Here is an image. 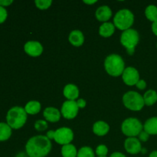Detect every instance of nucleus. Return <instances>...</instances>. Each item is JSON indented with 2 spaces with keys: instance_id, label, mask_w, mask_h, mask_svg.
<instances>
[{
  "instance_id": "nucleus-9",
  "label": "nucleus",
  "mask_w": 157,
  "mask_h": 157,
  "mask_svg": "<svg viewBox=\"0 0 157 157\" xmlns=\"http://www.w3.org/2000/svg\"><path fill=\"white\" fill-rule=\"evenodd\" d=\"M78 107L77 101H66L62 104L61 109V113L65 119L71 120L77 117L78 113Z\"/></svg>"
},
{
  "instance_id": "nucleus-10",
  "label": "nucleus",
  "mask_w": 157,
  "mask_h": 157,
  "mask_svg": "<svg viewBox=\"0 0 157 157\" xmlns=\"http://www.w3.org/2000/svg\"><path fill=\"white\" fill-rule=\"evenodd\" d=\"M124 82L128 86L136 85L140 81V75L138 71L133 67H128L125 68L122 75Z\"/></svg>"
},
{
  "instance_id": "nucleus-32",
  "label": "nucleus",
  "mask_w": 157,
  "mask_h": 157,
  "mask_svg": "<svg viewBox=\"0 0 157 157\" xmlns=\"http://www.w3.org/2000/svg\"><path fill=\"white\" fill-rule=\"evenodd\" d=\"M13 2L12 0H0V6L4 7V6H10Z\"/></svg>"
},
{
  "instance_id": "nucleus-21",
  "label": "nucleus",
  "mask_w": 157,
  "mask_h": 157,
  "mask_svg": "<svg viewBox=\"0 0 157 157\" xmlns=\"http://www.w3.org/2000/svg\"><path fill=\"white\" fill-rule=\"evenodd\" d=\"M12 135V128L6 123H0V141H6Z\"/></svg>"
},
{
  "instance_id": "nucleus-6",
  "label": "nucleus",
  "mask_w": 157,
  "mask_h": 157,
  "mask_svg": "<svg viewBox=\"0 0 157 157\" xmlns=\"http://www.w3.org/2000/svg\"><path fill=\"white\" fill-rule=\"evenodd\" d=\"M123 103L129 110L133 111H139L145 105L144 97L136 91H128L123 97Z\"/></svg>"
},
{
  "instance_id": "nucleus-19",
  "label": "nucleus",
  "mask_w": 157,
  "mask_h": 157,
  "mask_svg": "<svg viewBox=\"0 0 157 157\" xmlns=\"http://www.w3.org/2000/svg\"><path fill=\"white\" fill-rule=\"evenodd\" d=\"M115 31V26L111 22H104L99 29V34L104 38H109L111 36Z\"/></svg>"
},
{
  "instance_id": "nucleus-3",
  "label": "nucleus",
  "mask_w": 157,
  "mask_h": 157,
  "mask_svg": "<svg viewBox=\"0 0 157 157\" xmlns=\"http://www.w3.org/2000/svg\"><path fill=\"white\" fill-rule=\"evenodd\" d=\"M104 67L108 75L113 77H119L125 70V64L120 55L112 54L106 58Z\"/></svg>"
},
{
  "instance_id": "nucleus-31",
  "label": "nucleus",
  "mask_w": 157,
  "mask_h": 157,
  "mask_svg": "<svg viewBox=\"0 0 157 157\" xmlns=\"http://www.w3.org/2000/svg\"><path fill=\"white\" fill-rule=\"evenodd\" d=\"M136 86L138 89H140V90H144V89L147 87V83H146V81H144V80H140V81L136 83Z\"/></svg>"
},
{
  "instance_id": "nucleus-7",
  "label": "nucleus",
  "mask_w": 157,
  "mask_h": 157,
  "mask_svg": "<svg viewBox=\"0 0 157 157\" xmlns=\"http://www.w3.org/2000/svg\"><path fill=\"white\" fill-rule=\"evenodd\" d=\"M142 124L136 118H128L123 122L121 130L125 136L128 137H136L143 131Z\"/></svg>"
},
{
  "instance_id": "nucleus-17",
  "label": "nucleus",
  "mask_w": 157,
  "mask_h": 157,
  "mask_svg": "<svg viewBox=\"0 0 157 157\" xmlns=\"http://www.w3.org/2000/svg\"><path fill=\"white\" fill-rule=\"evenodd\" d=\"M109 130H110V127L104 121H97L93 126V132L94 133V134L99 136L107 135Z\"/></svg>"
},
{
  "instance_id": "nucleus-18",
  "label": "nucleus",
  "mask_w": 157,
  "mask_h": 157,
  "mask_svg": "<svg viewBox=\"0 0 157 157\" xmlns=\"http://www.w3.org/2000/svg\"><path fill=\"white\" fill-rule=\"evenodd\" d=\"M144 130L149 135H157V117L147 120L144 124Z\"/></svg>"
},
{
  "instance_id": "nucleus-16",
  "label": "nucleus",
  "mask_w": 157,
  "mask_h": 157,
  "mask_svg": "<svg viewBox=\"0 0 157 157\" xmlns=\"http://www.w3.org/2000/svg\"><path fill=\"white\" fill-rule=\"evenodd\" d=\"M69 41L72 45L79 47L84 44V37L82 32L79 30H74L69 35Z\"/></svg>"
},
{
  "instance_id": "nucleus-37",
  "label": "nucleus",
  "mask_w": 157,
  "mask_h": 157,
  "mask_svg": "<svg viewBox=\"0 0 157 157\" xmlns=\"http://www.w3.org/2000/svg\"><path fill=\"white\" fill-rule=\"evenodd\" d=\"M84 2L85 3V4L92 5V4H94V3H96L97 1H95V0H94V1H86V0H84Z\"/></svg>"
},
{
  "instance_id": "nucleus-30",
  "label": "nucleus",
  "mask_w": 157,
  "mask_h": 157,
  "mask_svg": "<svg viewBox=\"0 0 157 157\" xmlns=\"http://www.w3.org/2000/svg\"><path fill=\"white\" fill-rule=\"evenodd\" d=\"M138 136H139V140L143 141V142H147V141L149 140L150 135H149L146 131L143 130V131L138 135Z\"/></svg>"
},
{
  "instance_id": "nucleus-24",
  "label": "nucleus",
  "mask_w": 157,
  "mask_h": 157,
  "mask_svg": "<svg viewBox=\"0 0 157 157\" xmlns=\"http://www.w3.org/2000/svg\"><path fill=\"white\" fill-rule=\"evenodd\" d=\"M146 17L150 21L155 22L157 21V6L154 5H150L145 10Z\"/></svg>"
},
{
  "instance_id": "nucleus-27",
  "label": "nucleus",
  "mask_w": 157,
  "mask_h": 157,
  "mask_svg": "<svg viewBox=\"0 0 157 157\" xmlns=\"http://www.w3.org/2000/svg\"><path fill=\"white\" fill-rule=\"evenodd\" d=\"M48 123L47 121H42V120H38L35 123V129L38 131H44L46 129H48Z\"/></svg>"
},
{
  "instance_id": "nucleus-36",
  "label": "nucleus",
  "mask_w": 157,
  "mask_h": 157,
  "mask_svg": "<svg viewBox=\"0 0 157 157\" xmlns=\"http://www.w3.org/2000/svg\"><path fill=\"white\" fill-rule=\"evenodd\" d=\"M152 31L154 33V35L157 36V21L153 22V25H152Z\"/></svg>"
},
{
  "instance_id": "nucleus-39",
  "label": "nucleus",
  "mask_w": 157,
  "mask_h": 157,
  "mask_svg": "<svg viewBox=\"0 0 157 157\" xmlns=\"http://www.w3.org/2000/svg\"><path fill=\"white\" fill-rule=\"evenodd\" d=\"M98 157H107V156H98Z\"/></svg>"
},
{
  "instance_id": "nucleus-8",
  "label": "nucleus",
  "mask_w": 157,
  "mask_h": 157,
  "mask_svg": "<svg viewBox=\"0 0 157 157\" xmlns=\"http://www.w3.org/2000/svg\"><path fill=\"white\" fill-rule=\"evenodd\" d=\"M74 139V133L68 127H61L55 130V141L61 145L70 144Z\"/></svg>"
},
{
  "instance_id": "nucleus-23",
  "label": "nucleus",
  "mask_w": 157,
  "mask_h": 157,
  "mask_svg": "<svg viewBox=\"0 0 157 157\" xmlns=\"http://www.w3.org/2000/svg\"><path fill=\"white\" fill-rule=\"evenodd\" d=\"M61 155L63 157H77L78 151L76 147L72 144H67L61 148Z\"/></svg>"
},
{
  "instance_id": "nucleus-11",
  "label": "nucleus",
  "mask_w": 157,
  "mask_h": 157,
  "mask_svg": "<svg viewBox=\"0 0 157 157\" xmlns=\"http://www.w3.org/2000/svg\"><path fill=\"white\" fill-rule=\"evenodd\" d=\"M24 50L29 56L38 57L42 54L43 47L38 41H29L25 44Z\"/></svg>"
},
{
  "instance_id": "nucleus-25",
  "label": "nucleus",
  "mask_w": 157,
  "mask_h": 157,
  "mask_svg": "<svg viewBox=\"0 0 157 157\" xmlns=\"http://www.w3.org/2000/svg\"><path fill=\"white\" fill-rule=\"evenodd\" d=\"M77 157H94V153L90 147H83L78 152Z\"/></svg>"
},
{
  "instance_id": "nucleus-28",
  "label": "nucleus",
  "mask_w": 157,
  "mask_h": 157,
  "mask_svg": "<svg viewBox=\"0 0 157 157\" xmlns=\"http://www.w3.org/2000/svg\"><path fill=\"white\" fill-rule=\"evenodd\" d=\"M108 153V149L105 145H99L96 149V154L98 156H107Z\"/></svg>"
},
{
  "instance_id": "nucleus-20",
  "label": "nucleus",
  "mask_w": 157,
  "mask_h": 157,
  "mask_svg": "<svg viewBox=\"0 0 157 157\" xmlns=\"http://www.w3.org/2000/svg\"><path fill=\"white\" fill-rule=\"evenodd\" d=\"M25 110L26 113L31 115L37 114L41 110V104L38 101H32L27 103L25 107Z\"/></svg>"
},
{
  "instance_id": "nucleus-2",
  "label": "nucleus",
  "mask_w": 157,
  "mask_h": 157,
  "mask_svg": "<svg viewBox=\"0 0 157 157\" xmlns=\"http://www.w3.org/2000/svg\"><path fill=\"white\" fill-rule=\"evenodd\" d=\"M27 121V113L25 108L21 107H14L8 111L6 121L12 129L18 130L21 128Z\"/></svg>"
},
{
  "instance_id": "nucleus-34",
  "label": "nucleus",
  "mask_w": 157,
  "mask_h": 157,
  "mask_svg": "<svg viewBox=\"0 0 157 157\" xmlns=\"http://www.w3.org/2000/svg\"><path fill=\"white\" fill-rule=\"evenodd\" d=\"M47 137L48 138L49 140H54L55 139V131H54V130H49V131L47 132Z\"/></svg>"
},
{
  "instance_id": "nucleus-40",
  "label": "nucleus",
  "mask_w": 157,
  "mask_h": 157,
  "mask_svg": "<svg viewBox=\"0 0 157 157\" xmlns=\"http://www.w3.org/2000/svg\"><path fill=\"white\" fill-rule=\"evenodd\" d=\"M156 48H157V44H156Z\"/></svg>"
},
{
  "instance_id": "nucleus-35",
  "label": "nucleus",
  "mask_w": 157,
  "mask_h": 157,
  "mask_svg": "<svg viewBox=\"0 0 157 157\" xmlns=\"http://www.w3.org/2000/svg\"><path fill=\"white\" fill-rule=\"evenodd\" d=\"M110 157H127V156H126L124 154H123V153H120V152H115V153H112Z\"/></svg>"
},
{
  "instance_id": "nucleus-4",
  "label": "nucleus",
  "mask_w": 157,
  "mask_h": 157,
  "mask_svg": "<svg viewBox=\"0 0 157 157\" xmlns=\"http://www.w3.org/2000/svg\"><path fill=\"white\" fill-rule=\"evenodd\" d=\"M140 40V35L137 31L130 29L124 31L121 35V43L127 49V53L132 55L135 52V48Z\"/></svg>"
},
{
  "instance_id": "nucleus-15",
  "label": "nucleus",
  "mask_w": 157,
  "mask_h": 157,
  "mask_svg": "<svg viewBox=\"0 0 157 157\" xmlns=\"http://www.w3.org/2000/svg\"><path fill=\"white\" fill-rule=\"evenodd\" d=\"M63 93L68 101H75L79 97V89L75 84H69L64 87Z\"/></svg>"
},
{
  "instance_id": "nucleus-14",
  "label": "nucleus",
  "mask_w": 157,
  "mask_h": 157,
  "mask_svg": "<svg viewBox=\"0 0 157 157\" xmlns=\"http://www.w3.org/2000/svg\"><path fill=\"white\" fill-rule=\"evenodd\" d=\"M95 16L98 21L107 22L112 16V11L107 6H102L97 9Z\"/></svg>"
},
{
  "instance_id": "nucleus-1",
  "label": "nucleus",
  "mask_w": 157,
  "mask_h": 157,
  "mask_svg": "<svg viewBox=\"0 0 157 157\" xmlns=\"http://www.w3.org/2000/svg\"><path fill=\"white\" fill-rule=\"evenodd\" d=\"M52 150V143L46 136L30 138L25 145L26 153L29 157H45Z\"/></svg>"
},
{
  "instance_id": "nucleus-29",
  "label": "nucleus",
  "mask_w": 157,
  "mask_h": 157,
  "mask_svg": "<svg viewBox=\"0 0 157 157\" xmlns=\"http://www.w3.org/2000/svg\"><path fill=\"white\" fill-rule=\"evenodd\" d=\"M7 11L4 7L0 6V24L3 23L7 18Z\"/></svg>"
},
{
  "instance_id": "nucleus-13",
  "label": "nucleus",
  "mask_w": 157,
  "mask_h": 157,
  "mask_svg": "<svg viewBox=\"0 0 157 157\" xmlns=\"http://www.w3.org/2000/svg\"><path fill=\"white\" fill-rule=\"evenodd\" d=\"M43 115H44V117L45 118L46 121L51 123L58 122L61 118V112L57 108L52 107L44 109Z\"/></svg>"
},
{
  "instance_id": "nucleus-38",
  "label": "nucleus",
  "mask_w": 157,
  "mask_h": 157,
  "mask_svg": "<svg viewBox=\"0 0 157 157\" xmlns=\"http://www.w3.org/2000/svg\"><path fill=\"white\" fill-rule=\"evenodd\" d=\"M149 157H157V151H156V150L152 152V153L150 154V156H149Z\"/></svg>"
},
{
  "instance_id": "nucleus-12",
  "label": "nucleus",
  "mask_w": 157,
  "mask_h": 157,
  "mask_svg": "<svg viewBox=\"0 0 157 157\" xmlns=\"http://www.w3.org/2000/svg\"><path fill=\"white\" fill-rule=\"evenodd\" d=\"M126 151L130 154H137L142 150L140 141L136 137H128L124 143Z\"/></svg>"
},
{
  "instance_id": "nucleus-26",
  "label": "nucleus",
  "mask_w": 157,
  "mask_h": 157,
  "mask_svg": "<svg viewBox=\"0 0 157 157\" xmlns=\"http://www.w3.org/2000/svg\"><path fill=\"white\" fill-rule=\"evenodd\" d=\"M35 3L36 5L37 8L44 10V9H47L50 7L52 3V0H36Z\"/></svg>"
},
{
  "instance_id": "nucleus-22",
  "label": "nucleus",
  "mask_w": 157,
  "mask_h": 157,
  "mask_svg": "<svg viewBox=\"0 0 157 157\" xmlns=\"http://www.w3.org/2000/svg\"><path fill=\"white\" fill-rule=\"evenodd\" d=\"M144 103L147 106H152L157 101V92L154 90H149L144 94Z\"/></svg>"
},
{
  "instance_id": "nucleus-33",
  "label": "nucleus",
  "mask_w": 157,
  "mask_h": 157,
  "mask_svg": "<svg viewBox=\"0 0 157 157\" xmlns=\"http://www.w3.org/2000/svg\"><path fill=\"white\" fill-rule=\"evenodd\" d=\"M77 104L79 108H84L86 106V101L84 99H79L77 101Z\"/></svg>"
},
{
  "instance_id": "nucleus-5",
  "label": "nucleus",
  "mask_w": 157,
  "mask_h": 157,
  "mask_svg": "<svg viewBox=\"0 0 157 157\" xmlns=\"http://www.w3.org/2000/svg\"><path fill=\"white\" fill-rule=\"evenodd\" d=\"M134 22V15L131 11L128 9H121L118 11L113 18V25L115 27L122 31L130 29Z\"/></svg>"
}]
</instances>
